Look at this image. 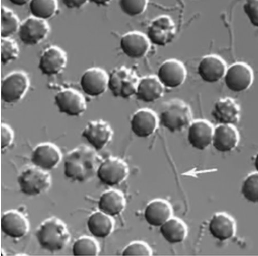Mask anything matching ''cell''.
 Masks as SVG:
<instances>
[{
    "instance_id": "cell-1",
    "label": "cell",
    "mask_w": 258,
    "mask_h": 256,
    "mask_svg": "<svg viewBox=\"0 0 258 256\" xmlns=\"http://www.w3.org/2000/svg\"><path fill=\"white\" fill-rule=\"evenodd\" d=\"M93 148L81 145L68 152L64 163V174L74 181L86 182L97 174L103 161Z\"/></svg>"
},
{
    "instance_id": "cell-2",
    "label": "cell",
    "mask_w": 258,
    "mask_h": 256,
    "mask_svg": "<svg viewBox=\"0 0 258 256\" xmlns=\"http://www.w3.org/2000/svg\"><path fill=\"white\" fill-rule=\"evenodd\" d=\"M35 235L40 246L51 253L62 250L71 240V235L65 223L56 217L43 221Z\"/></svg>"
},
{
    "instance_id": "cell-3",
    "label": "cell",
    "mask_w": 258,
    "mask_h": 256,
    "mask_svg": "<svg viewBox=\"0 0 258 256\" xmlns=\"http://www.w3.org/2000/svg\"><path fill=\"white\" fill-rule=\"evenodd\" d=\"M158 117L164 128L171 133H177L188 128L193 115L188 105L181 100L173 99L161 106Z\"/></svg>"
},
{
    "instance_id": "cell-4",
    "label": "cell",
    "mask_w": 258,
    "mask_h": 256,
    "mask_svg": "<svg viewBox=\"0 0 258 256\" xmlns=\"http://www.w3.org/2000/svg\"><path fill=\"white\" fill-rule=\"evenodd\" d=\"M21 193L26 196H38L48 191L52 184V176L48 171L35 165L23 169L17 178Z\"/></svg>"
},
{
    "instance_id": "cell-5",
    "label": "cell",
    "mask_w": 258,
    "mask_h": 256,
    "mask_svg": "<svg viewBox=\"0 0 258 256\" xmlns=\"http://www.w3.org/2000/svg\"><path fill=\"white\" fill-rule=\"evenodd\" d=\"M139 81L134 70L121 66L109 75L108 89L114 97L127 99L135 96Z\"/></svg>"
},
{
    "instance_id": "cell-6",
    "label": "cell",
    "mask_w": 258,
    "mask_h": 256,
    "mask_svg": "<svg viewBox=\"0 0 258 256\" xmlns=\"http://www.w3.org/2000/svg\"><path fill=\"white\" fill-rule=\"evenodd\" d=\"M30 85V78L26 72L18 71L9 74L1 83L2 100L8 104L19 102L27 94Z\"/></svg>"
},
{
    "instance_id": "cell-7",
    "label": "cell",
    "mask_w": 258,
    "mask_h": 256,
    "mask_svg": "<svg viewBox=\"0 0 258 256\" xmlns=\"http://www.w3.org/2000/svg\"><path fill=\"white\" fill-rule=\"evenodd\" d=\"M176 34L175 23L169 16H159L152 20L147 31L150 43L158 46H166L174 39Z\"/></svg>"
},
{
    "instance_id": "cell-8",
    "label": "cell",
    "mask_w": 258,
    "mask_h": 256,
    "mask_svg": "<svg viewBox=\"0 0 258 256\" xmlns=\"http://www.w3.org/2000/svg\"><path fill=\"white\" fill-rule=\"evenodd\" d=\"M129 172V167L125 161L118 157H111L102 162L97 176L103 184L114 187L124 181Z\"/></svg>"
},
{
    "instance_id": "cell-9",
    "label": "cell",
    "mask_w": 258,
    "mask_h": 256,
    "mask_svg": "<svg viewBox=\"0 0 258 256\" xmlns=\"http://www.w3.org/2000/svg\"><path fill=\"white\" fill-rule=\"evenodd\" d=\"M50 32V27L46 20L32 16L21 23L18 34L23 44L34 46L44 40Z\"/></svg>"
},
{
    "instance_id": "cell-10",
    "label": "cell",
    "mask_w": 258,
    "mask_h": 256,
    "mask_svg": "<svg viewBox=\"0 0 258 256\" xmlns=\"http://www.w3.org/2000/svg\"><path fill=\"white\" fill-rule=\"evenodd\" d=\"M226 87L233 92L247 90L252 85L254 75L252 69L244 62H236L227 68L224 77Z\"/></svg>"
},
{
    "instance_id": "cell-11",
    "label": "cell",
    "mask_w": 258,
    "mask_h": 256,
    "mask_svg": "<svg viewBox=\"0 0 258 256\" xmlns=\"http://www.w3.org/2000/svg\"><path fill=\"white\" fill-rule=\"evenodd\" d=\"M55 103L61 113L79 117L87 108L86 98L81 92L72 88H64L55 97Z\"/></svg>"
},
{
    "instance_id": "cell-12",
    "label": "cell",
    "mask_w": 258,
    "mask_h": 256,
    "mask_svg": "<svg viewBox=\"0 0 258 256\" xmlns=\"http://www.w3.org/2000/svg\"><path fill=\"white\" fill-rule=\"evenodd\" d=\"M109 75L100 67H92L82 75L80 85L85 94L97 97L104 94L108 88Z\"/></svg>"
},
{
    "instance_id": "cell-13",
    "label": "cell",
    "mask_w": 258,
    "mask_h": 256,
    "mask_svg": "<svg viewBox=\"0 0 258 256\" xmlns=\"http://www.w3.org/2000/svg\"><path fill=\"white\" fill-rule=\"evenodd\" d=\"M82 136L94 149L99 151L111 142L113 131L110 124L103 120L90 121L83 131Z\"/></svg>"
},
{
    "instance_id": "cell-14",
    "label": "cell",
    "mask_w": 258,
    "mask_h": 256,
    "mask_svg": "<svg viewBox=\"0 0 258 256\" xmlns=\"http://www.w3.org/2000/svg\"><path fill=\"white\" fill-rule=\"evenodd\" d=\"M186 75V68L181 61L170 59L160 65L157 77L165 88L174 89L184 83Z\"/></svg>"
},
{
    "instance_id": "cell-15",
    "label": "cell",
    "mask_w": 258,
    "mask_h": 256,
    "mask_svg": "<svg viewBox=\"0 0 258 256\" xmlns=\"http://www.w3.org/2000/svg\"><path fill=\"white\" fill-rule=\"evenodd\" d=\"M62 158L60 148L52 143H43L33 150L31 160L33 165L46 171H50L59 165Z\"/></svg>"
},
{
    "instance_id": "cell-16",
    "label": "cell",
    "mask_w": 258,
    "mask_h": 256,
    "mask_svg": "<svg viewBox=\"0 0 258 256\" xmlns=\"http://www.w3.org/2000/svg\"><path fill=\"white\" fill-rule=\"evenodd\" d=\"M68 62L66 52L58 46L52 45L41 54L38 67L42 74L52 76L61 74Z\"/></svg>"
},
{
    "instance_id": "cell-17",
    "label": "cell",
    "mask_w": 258,
    "mask_h": 256,
    "mask_svg": "<svg viewBox=\"0 0 258 256\" xmlns=\"http://www.w3.org/2000/svg\"><path fill=\"white\" fill-rule=\"evenodd\" d=\"M0 227L6 236L17 239L24 237L28 234L30 223L27 218L20 212L10 210L3 214Z\"/></svg>"
},
{
    "instance_id": "cell-18",
    "label": "cell",
    "mask_w": 258,
    "mask_h": 256,
    "mask_svg": "<svg viewBox=\"0 0 258 256\" xmlns=\"http://www.w3.org/2000/svg\"><path fill=\"white\" fill-rule=\"evenodd\" d=\"M120 44L125 55L132 59H140L148 53L151 43L146 35L135 31L123 35Z\"/></svg>"
},
{
    "instance_id": "cell-19",
    "label": "cell",
    "mask_w": 258,
    "mask_h": 256,
    "mask_svg": "<svg viewBox=\"0 0 258 256\" xmlns=\"http://www.w3.org/2000/svg\"><path fill=\"white\" fill-rule=\"evenodd\" d=\"M226 70L225 61L216 55L203 57L198 67V73L201 79L209 84L216 83L223 79Z\"/></svg>"
},
{
    "instance_id": "cell-20",
    "label": "cell",
    "mask_w": 258,
    "mask_h": 256,
    "mask_svg": "<svg viewBox=\"0 0 258 256\" xmlns=\"http://www.w3.org/2000/svg\"><path fill=\"white\" fill-rule=\"evenodd\" d=\"M212 115L218 124H237L241 118V108L236 101L230 98H222L215 104Z\"/></svg>"
},
{
    "instance_id": "cell-21",
    "label": "cell",
    "mask_w": 258,
    "mask_h": 256,
    "mask_svg": "<svg viewBox=\"0 0 258 256\" xmlns=\"http://www.w3.org/2000/svg\"><path fill=\"white\" fill-rule=\"evenodd\" d=\"M159 123L158 117L156 113L150 109L144 108L134 113L130 125L132 131L136 136L146 138L155 132Z\"/></svg>"
},
{
    "instance_id": "cell-22",
    "label": "cell",
    "mask_w": 258,
    "mask_h": 256,
    "mask_svg": "<svg viewBox=\"0 0 258 256\" xmlns=\"http://www.w3.org/2000/svg\"><path fill=\"white\" fill-rule=\"evenodd\" d=\"M214 128L209 122L198 120L192 122L187 131V141L195 149L203 151L212 145Z\"/></svg>"
},
{
    "instance_id": "cell-23",
    "label": "cell",
    "mask_w": 258,
    "mask_h": 256,
    "mask_svg": "<svg viewBox=\"0 0 258 256\" xmlns=\"http://www.w3.org/2000/svg\"><path fill=\"white\" fill-rule=\"evenodd\" d=\"M239 141V133L234 126L219 124L214 128L212 145L218 151L231 152L237 148Z\"/></svg>"
},
{
    "instance_id": "cell-24",
    "label": "cell",
    "mask_w": 258,
    "mask_h": 256,
    "mask_svg": "<svg viewBox=\"0 0 258 256\" xmlns=\"http://www.w3.org/2000/svg\"><path fill=\"white\" fill-rule=\"evenodd\" d=\"M209 231L211 235L220 241H225L236 235L237 225L235 220L225 213H218L210 220Z\"/></svg>"
},
{
    "instance_id": "cell-25",
    "label": "cell",
    "mask_w": 258,
    "mask_h": 256,
    "mask_svg": "<svg viewBox=\"0 0 258 256\" xmlns=\"http://www.w3.org/2000/svg\"><path fill=\"white\" fill-rule=\"evenodd\" d=\"M173 208L167 201L156 199L151 201L147 205L144 212V217L148 224L158 227L171 218Z\"/></svg>"
},
{
    "instance_id": "cell-26",
    "label": "cell",
    "mask_w": 258,
    "mask_h": 256,
    "mask_svg": "<svg viewBox=\"0 0 258 256\" xmlns=\"http://www.w3.org/2000/svg\"><path fill=\"white\" fill-rule=\"evenodd\" d=\"M165 87L157 77L148 76L139 79L135 96L137 99L145 103H153L164 94Z\"/></svg>"
},
{
    "instance_id": "cell-27",
    "label": "cell",
    "mask_w": 258,
    "mask_h": 256,
    "mask_svg": "<svg viewBox=\"0 0 258 256\" xmlns=\"http://www.w3.org/2000/svg\"><path fill=\"white\" fill-rule=\"evenodd\" d=\"M126 206V200L120 191L111 189L102 194L98 202L99 211L112 217L121 214Z\"/></svg>"
},
{
    "instance_id": "cell-28",
    "label": "cell",
    "mask_w": 258,
    "mask_h": 256,
    "mask_svg": "<svg viewBox=\"0 0 258 256\" xmlns=\"http://www.w3.org/2000/svg\"><path fill=\"white\" fill-rule=\"evenodd\" d=\"M87 226L90 233L98 238H106L113 231L114 221L112 217L99 211L88 218Z\"/></svg>"
},
{
    "instance_id": "cell-29",
    "label": "cell",
    "mask_w": 258,
    "mask_h": 256,
    "mask_svg": "<svg viewBox=\"0 0 258 256\" xmlns=\"http://www.w3.org/2000/svg\"><path fill=\"white\" fill-rule=\"evenodd\" d=\"M160 232L166 241L176 244L185 240L188 234V229L182 220L172 217L160 227Z\"/></svg>"
},
{
    "instance_id": "cell-30",
    "label": "cell",
    "mask_w": 258,
    "mask_h": 256,
    "mask_svg": "<svg viewBox=\"0 0 258 256\" xmlns=\"http://www.w3.org/2000/svg\"><path fill=\"white\" fill-rule=\"evenodd\" d=\"M29 9L32 16L44 20L53 17L57 11V0H31Z\"/></svg>"
},
{
    "instance_id": "cell-31",
    "label": "cell",
    "mask_w": 258,
    "mask_h": 256,
    "mask_svg": "<svg viewBox=\"0 0 258 256\" xmlns=\"http://www.w3.org/2000/svg\"><path fill=\"white\" fill-rule=\"evenodd\" d=\"M19 19L13 11L5 6L1 8V38H10L18 32Z\"/></svg>"
},
{
    "instance_id": "cell-32",
    "label": "cell",
    "mask_w": 258,
    "mask_h": 256,
    "mask_svg": "<svg viewBox=\"0 0 258 256\" xmlns=\"http://www.w3.org/2000/svg\"><path fill=\"white\" fill-rule=\"evenodd\" d=\"M100 252V247L98 241L89 236L80 237L73 246L74 255H98Z\"/></svg>"
},
{
    "instance_id": "cell-33",
    "label": "cell",
    "mask_w": 258,
    "mask_h": 256,
    "mask_svg": "<svg viewBox=\"0 0 258 256\" xmlns=\"http://www.w3.org/2000/svg\"><path fill=\"white\" fill-rule=\"evenodd\" d=\"M1 62L7 65L16 60L19 55L20 49L17 42L10 38H1L0 40Z\"/></svg>"
},
{
    "instance_id": "cell-34",
    "label": "cell",
    "mask_w": 258,
    "mask_h": 256,
    "mask_svg": "<svg viewBox=\"0 0 258 256\" xmlns=\"http://www.w3.org/2000/svg\"><path fill=\"white\" fill-rule=\"evenodd\" d=\"M149 0H119V6L125 15L136 17L143 14L147 10Z\"/></svg>"
},
{
    "instance_id": "cell-35",
    "label": "cell",
    "mask_w": 258,
    "mask_h": 256,
    "mask_svg": "<svg viewBox=\"0 0 258 256\" xmlns=\"http://www.w3.org/2000/svg\"><path fill=\"white\" fill-rule=\"evenodd\" d=\"M242 194L248 201L258 203V172L249 175L244 181Z\"/></svg>"
},
{
    "instance_id": "cell-36",
    "label": "cell",
    "mask_w": 258,
    "mask_h": 256,
    "mask_svg": "<svg viewBox=\"0 0 258 256\" xmlns=\"http://www.w3.org/2000/svg\"><path fill=\"white\" fill-rule=\"evenodd\" d=\"M122 254L152 255L153 250L147 243L144 241H136L130 243L123 249Z\"/></svg>"
},
{
    "instance_id": "cell-37",
    "label": "cell",
    "mask_w": 258,
    "mask_h": 256,
    "mask_svg": "<svg viewBox=\"0 0 258 256\" xmlns=\"http://www.w3.org/2000/svg\"><path fill=\"white\" fill-rule=\"evenodd\" d=\"M243 11L251 24L258 28V0H245Z\"/></svg>"
},
{
    "instance_id": "cell-38",
    "label": "cell",
    "mask_w": 258,
    "mask_h": 256,
    "mask_svg": "<svg viewBox=\"0 0 258 256\" xmlns=\"http://www.w3.org/2000/svg\"><path fill=\"white\" fill-rule=\"evenodd\" d=\"M0 130H1V149L4 150L9 148L13 143L15 133L12 127L5 123H1Z\"/></svg>"
},
{
    "instance_id": "cell-39",
    "label": "cell",
    "mask_w": 258,
    "mask_h": 256,
    "mask_svg": "<svg viewBox=\"0 0 258 256\" xmlns=\"http://www.w3.org/2000/svg\"><path fill=\"white\" fill-rule=\"evenodd\" d=\"M62 2L69 9H80L86 5L89 0H62Z\"/></svg>"
},
{
    "instance_id": "cell-40",
    "label": "cell",
    "mask_w": 258,
    "mask_h": 256,
    "mask_svg": "<svg viewBox=\"0 0 258 256\" xmlns=\"http://www.w3.org/2000/svg\"><path fill=\"white\" fill-rule=\"evenodd\" d=\"M112 0H89V2L99 7H106L112 2Z\"/></svg>"
},
{
    "instance_id": "cell-41",
    "label": "cell",
    "mask_w": 258,
    "mask_h": 256,
    "mask_svg": "<svg viewBox=\"0 0 258 256\" xmlns=\"http://www.w3.org/2000/svg\"><path fill=\"white\" fill-rule=\"evenodd\" d=\"M9 1L16 6L22 7L29 4L31 0H9Z\"/></svg>"
},
{
    "instance_id": "cell-42",
    "label": "cell",
    "mask_w": 258,
    "mask_h": 256,
    "mask_svg": "<svg viewBox=\"0 0 258 256\" xmlns=\"http://www.w3.org/2000/svg\"><path fill=\"white\" fill-rule=\"evenodd\" d=\"M254 166L256 170L258 172V153L256 154L254 159Z\"/></svg>"
}]
</instances>
